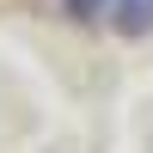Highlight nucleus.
I'll return each instance as SVG.
<instances>
[{
  "mask_svg": "<svg viewBox=\"0 0 153 153\" xmlns=\"http://www.w3.org/2000/svg\"><path fill=\"white\" fill-rule=\"evenodd\" d=\"M61 12H68L74 25H104L110 19V0H61Z\"/></svg>",
  "mask_w": 153,
  "mask_h": 153,
  "instance_id": "2",
  "label": "nucleus"
},
{
  "mask_svg": "<svg viewBox=\"0 0 153 153\" xmlns=\"http://www.w3.org/2000/svg\"><path fill=\"white\" fill-rule=\"evenodd\" d=\"M110 25L123 37H153V0H110Z\"/></svg>",
  "mask_w": 153,
  "mask_h": 153,
  "instance_id": "1",
  "label": "nucleus"
}]
</instances>
